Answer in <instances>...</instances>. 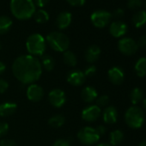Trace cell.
I'll use <instances>...</instances> for the list:
<instances>
[{
	"mask_svg": "<svg viewBox=\"0 0 146 146\" xmlns=\"http://www.w3.org/2000/svg\"><path fill=\"white\" fill-rule=\"evenodd\" d=\"M48 101L51 105L56 108H59L63 107L66 102V96L65 93L59 89L52 90L48 94Z\"/></svg>",
	"mask_w": 146,
	"mask_h": 146,
	"instance_id": "9",
	"label": "cell"
},
{
	"mask_svg": "<svg viewBox=\"0 0 146 146\" xmlns=\"http://www.w3.org/2000/svg\"><path fill=\"white\" fill-rule=\"evenodd\" d=\"M132 23L137 29L143 27L146 23V11H138L132 17Z\"/></svg>",
	"mask_w": 146,
	"mask_h": 146,
	"instance_id": "20",
	"label": "cell"
},
{
	"mask_svg": "<svg viewBox=\"0 0 146 146\" xmlns=\"http://www.w3.org/2000/svg\"><path fill=\"white\" fill-rule=\"evenodd\" d=\"M143 109L146 111V99H144L143 101Z\"/></svg>",
	"mask_w": 146,
	"mask_h": 146,
	"instance_id": "43",
	"label": "cell"
},
{
	"mask_svg": "<svg viewBox=\"0 0 146 146\" xmlns=\"http://www.w3.org/2000/svg\"><path fill=\"white\" fill-rule=\"evenodd\" d=\"M9 130V125L6 122L0 121V137L5 136Z\"/></svg>",
	"mask_w": 146,
	"mask_h": 146,
	"instance_id": "32",
	"label": "cell"
},
{
	"mask_svg": "<svg viewBox=\"0 0 146 146\" xmlns=\"http://www.w3.org/2000/svg\"><path fill=\"white\" fill-rule=\"evenodd\" d=\"M143 5L142 0H128L127 1V7L130 10H137Z\"/></svg>",
	"mask_w": 146,
	"mask_h": 146,
	"instance_id": "29",
	"label": "cell"
},
{
	"mask_svg": "<svg viewBox=\"0 0 146 146\" xmlns=\"http://www.w3.org/2000/svg\"><path fill=\"white\" fill-rule=\"evenodd\" d=\"M85 78L86 77L84 71L78 69H74L69 71L66 77L67 82L73 86H81L85 82Z\"/></svg>",
	"mask_w": 146,
	"mask_h": 146,
	"instance_id": "11",
	"label": "cell"
},
{
	"mask_svg": "<svg viewBox=\"0 0 146 146\" xmlns=\"http://www.w3.org/2000/svg\"><path fill=\"white\" fill-rule=\"evenodd\" d=\"M100 136L97 133L96 128L90 127V126H85L78 132V140L85 144V145H91L96 143L99 139Z\"/></svg>",
	"mask_w": 146,
	"mask_h": 146,
	"instance_id": "6",
	"label": "cell"
},
{
	"mask_svg": "<svg viewBox=\"0 0 146 146\" xmlns=\"http://www.w3.org/2000/svg\"><path fill=\"white\" fill-rule=\"evenodd\" d=\"M0 146H17V144L11 139H3L0 141Z\"/></svg>",
	"mask_w": 146,
	"mask_h": 146,
	"instance_id": "34",
	"label": "cell"
},
{
	"mask_svg": "<svg viewBox=\"0 0 146 146\" xmlns=\"http://www.w3.org/2000/svg\"><path fill=\"white\" fill-rule=\"evenodd\" d=\"M143 91L139 89V88H134L130 95V99L132 104L136 105L138 102H140L143 99Z\"/></svg>",
	"mask_w": 146,
	"mask_h": 146,
	"instance_id": "28",
	"label": "cell"
},
{
	"mask_svg": "<svg viewBox=\"0 0 146 146\" xmlns=\"http://www.w3.org/2000/svg\"><path fill=\"white\" fill-rule=\"evenodd\" d=\"M96 131H97V133L99 134L100 137L106 133V127L104 125H98L96 128Z\"/></svg>",
	"mask_w": 146,
	"mask_h": 146,
	"instance_id": "40",
	"label": "cell"
},
{
	"mask_svg": "<svg viewBox=\"0 0 146 146\" xmlns=\"http://www.w3.org/2000/svg\"><path fill=\"white\" fill-rule=\"evenodd\" d=\"M125 120L130 127L133 129L140 128L144 122L143 111L137 106L131 107L125 112Z\"/></svg>",
	"mask_w": 146,
	"mask_h": 146,
	"instance_id": "5",
	"label": "cell"
},
{
	"mask_svg": "<svg viewBox=\"0 0 146 146\" xmlns=\"http://www.w3.org/2000/svg\"><path fill=\"white\" fill-rule=\"evenodd\" d=\"M135 71L138 77L146 76V58H140L135 64Z\"/></svg>",
	"mask_w": 146,
	"mask_h": 146,
	"instance_id": "24",
	"label": "cell"
},
{
	"mask_svg": "<svg viewBox=\"0 0 146 146\" xmlns=\"http://www.w3.org/2000/svg\"><path fill=\"white\" fill-rule=\"evenodd\" d=\"M17 108V105L12 102H6L0 104V116L8 117L12 115Z\"/></svg>",
	"mask_w": 146,
	"mask_h": 146,
	"instance_id": "19",
	"label": "cell"
},
{
	"mask_svg": "<svg viewBox=\"0 0 146 146\" xmlns=\"http://www.w3.org/2000/svg\"><path fill=\"white\" fill-rule=\"evenodd\" d=\"M138 146H146V140L142 141V142L139 143V145H138Z\"/></svg>",
	"mask_w": 146,
	"mask_h": 146,
	"instance_id": "42",
	"label": "cell"
},
{
	"mask_svg": "<svg viewBox=\"0 0 146 146\" xmlns=\"http://www.w3.org/2000/svg\"><path fill=\"white\" fill-rule=\"evenodd\" d=\"M112 18V14L105 10H97L90 16V20L93 25L98 29L105 28Z\"/></svg>",
	"mask_w": 146,
	"mask_h": 146,
	"instance_id": "7",
	"label": "cell"
},
{
	"mask_svg": "<svg viewBox=\"0 0 146 146\" xmlns=\"http://www.w3.org/2000/svg\"><path fill=\"white\" fill-rule=\"evenodd\" d=\"M26 95L29 101L36 102H40L44 96V90L43 89L35 84H30L26 91Z\"/></svg>",
	"mask_w": 146,
	"mask_h": 146,
	"instance_id": "12",
	"label": "cell"
},
{
	"mask_svg": "<svg viewBox=\"0 0 146 146\" xmlns=\"http://www.w3.org/2000/svg\"><path fill=\"white\" fill-rule=\"evenodd\" d=\"M13 24L12 20L7 16L0 17V35H5L10 31Z\"/></svg>",
	"mask_w": 146,
	"mask_h": 146,
	"instance_id": "21",
	"label": "cell"
},
{
	"mask_svg": "<svg viewBox=\"0 0 146 146\" xmlns=\"http://www.w3.org/2000/svg\"><path fill=\"white\" fill-rule=\"evenodd\" d=\"M118 48L119 50V52L125 55H132L134 54L137 49V42L132 40L131 38H122L121 40H119L118 42Z\"/></svg>",
	"mask_w": 146,
	"mask_h": 146,
	"instance_id": "8",
	"label": "cell"
},
{
	"mask_svg": "<svg viewBox=\"0 0 146 146\" xmlns=\"http://www.w3.org/2000/svg\"><path fill=\"white\" fill-rule=\"evenodd\" d=\"M41 67L44 68L46 71H51L54 69L55 67V61L53 58L48 54H43L41 56Z\"/></svg>",
	"mask_w": 146,
	"mask_h": 146,
	"instance_id": "22",
	"label": "cell"
},
{
	"mask_svg": "<svg viewBox=\"0 0 146 146\" xmlns=\"http://www.w3.org/2000/svg\"><path fill=\"white\" fill-rule=\"evenodd\" d=\"M101 108L96 105L88 106L82 111V119L87 122H94L101 116Z\"/></svg>",
	"mask_w": 146,
	"mask_h": 146,
	"instance_id": "10",
	"label": "cell"
},
{
	"mask_svg": "<svg viewBox=\"0 0 146 146\" xmlns=\"http://www.w3.org/2000/svg\"><path fill=\"white\" fill-rule=\"evenodd\" d=\"M109 102V97L106 95L101 96L98 98H96V106H98L100 108L102 107H106Z\"/></svg>",
	"mask_w": 146,
	"mask_h": 146,
	"instance_id": "30",
	"label": "cell"
},
{
	"mask_svg": "<svg viewBox=\"0 0 146 146\" xmlns=\"http://www.w3.org/2000/svg\"><path fill=\"white\" fill-rule=\"evenodd\" d=\"M12 72L15 78L24 84H32L41 76L42 67L40 61L32 55L17 57L12 64Z\"/></svg>",
	"mask_w": 146,
	"mask_h": 146,
	"instance_id": "1",
	"label": "cell"
},
{
	"mask_svg": "<svg viewBox=\"0 0 146 146\" xmlns=\"http://www.w3.org/2000/svg\"><path fill=\"white\" fill-rule=\"evenodd\" d=\"M46 41L52 49L56 52H64L68 50L70 40L67 35L60 32H52L47 35Z\"/></svg>",
	"mask_w": 146,
	"mask_h": 146,
	"instance_id": "4",
	"label": "cell"
},
{
	"mask_svg": "<svg viewBox=\"0 0 146 146\" xmlns=\"http://www.w3.org/2000/svg\"><path fill=\"white\" fill-rule=\"evenodd\" d=\"M5 70H6V65L2 61H0V75H2L5 71Z\"/></svg>",
	"mask_w": 146,
	"mask_h": 146,
	"instance_id": "41",
	"label": "cell"
},
{
	"mask_svg": "<svg viewBox=\"0 0 146 146\" xmlns=\"http://www.w3.org/2000/svg\"><path fill=\"white\" fill-rule=\"evenodd\" d=\"M71 20H72L71 14L67 11H63L58 15L56 19V25L59 29L63 30L67 29L70 25Z\"/></svg>",
	"mask_w": 146,
	"mask_h": 146,
	"instance_id": "15",
	"label": "cell"
},
{
	"mask_svg": "<svg viewBox=\"0 0 146 146\" xmlns=\"http://www.w3.org/2000/svg\"><path fill=\"white\" fill-rule=\"evenodd\" d=\"M124 15H125V11H124V10H122L120 8L115 10L114 12H113V16L115 17H117V18H120V17H124Z\"/></svg>",
	"mask_w": 146,
	"mask_h": 146,
	"instance_id": "39",
	"label": "cell"
},
{
	"mask_svg": "<svg viewBox=\"0 0 146 146\" xmlns=\"http://www.w3.org/2000/svg\"><path fill=\"white\" fill-rule=\"evenodd\" d=\"M97 146H111V145H109V144H108V143H100V144H98Z\"/></svg>",
	"mask_w": 146,
	"mask_h": 146,
	"instance_id": "44",
	"label": "cell"
},
{
	"mask_svg": "<svg viewBox=\"0 0 146 146\" xmlns=\"http://www.w3.org/2000/svg\"><path fill=\"white\" fill-rule=\"evenodd\" d=\"M52 146H70V143L68 140L65 139H58L57 141L54 142Z\"/></svg>",
	"mask_w": 146,
	"mask_h": 146,
	"instance_id": "36",
	"label": "cell"
},
{
	"mask_svg": "<svg viewBox=\"0 0 146 146\" xmlns=\"http://www.w3.org/2000/svg\"><path fill=\"white\" fill-rule=\"evenodd\" d=\"M33 17L35 18V22L38 23H46L49 20V15L44 10L35 11Z\"/></svg>",
	"mask_w": 146,
	"mask_h": 146,
	"instance_id": "27",
	"label": "cell"
},
{
	"mask_svg": "<svg viewBox=\"0 0 146 146\" xmlns=\"http://www.w3.org/2000/svg\"><path fill=\"white\" fill-rule=\"evenodd\" d=\"M11 11L18 20H28L35 12L33 0H11Z\"/></svg>",
	"mask_w": 146,
	"mask_h": 146,
	"instance_id": "2",
	"label": "cell"
},
{
	"mask_svg": "<svg viewBox=\"0 0 146 146\" xmlns=\"http://www.w3.org/2000/svg\"><path fill=\"white\" fill-rule=\"evenodd\" d=\"M137 44V46H138V47H143V46H146V35L141 36V37L138 39Z\"/></svg>",
	"mask_w": 146,
	"mask_h": 146,
	"instance_id": "38",
	"label": "cell"
},
{
	"mask_svg": "<svg viewBox=\"0 0 146 146\" xmlns=\"http://www.w3.org/2000/svg\"><path fill=\"white\" fill-rule=\"evenodd\" d=\"M63 60L64 62V64L70 67H74L76 64H77V62H78V58H77V56L76 54L70 51V50H67L65 52H64V54H63Z\"/></svg>",
	"mask_w": 146,
	"mask_h": 146,
	"instance_id": "23",
	"label": "cell"
},
{
	"mask_svg": "<svg viewBox=\"0 0 146 146\" xmlns=\"http://www.w3.org/2000/svg\"><path fill=\"white\" fill-rule=\"evenodd\" d=\"M145 7H146V0H145Z\"/></svg>",
	"mask_w": 146,
	"mask_h": 146,
	"instance_id": "46",
	"label": "cell"
},
{
	"mask_svg": "<svg viewBox=\"0 0 146 146\" xmlns=\"http://www.w3.org/2000/svg\"><path fill=\"white\" fill-rule=\"evenodd\" d=\"M0 49H1V43H0Z\"/></svg>",
	"mask_w": 146,
	"mask_h": 146,
	"instance_id": "45",
	"label": "cell"
},
{
	"mask_svg": "<svg viewBox=\"0 0 146 146\" xmlns=\"http://www.w3.org/2000/svg\"><path fill=\"white\" fill-rule=\"evenodd\" d=\"M101 55V48L96 45L89 46L85 51V59L87 62L92 64L98 60Z\"/></svg>",
	"mask_w": 146,
	"mask_h": 146,
	"instance_id": "17",
	"label": "cell"
},
{
	"mask_svg": "<svg viewBox=\"0 0 146 146\" xmlns=\"http://www.w3.org/2000/svg\"><path fill=\"white\" fill-rule=\"evenodd\" d=\"M33 1H34V4L35 5V6L42 8L49 3L50 0H33Z\"/></svg>",
	"mask_w": 146,
	"mask_h": 146,
	"instance_id": "37",
	"label": "cell"
},
{
	"mask_svg": "<svg viewBox=\"0 0 146 146\" xmlns=\"http://www.w3.org/2000/svg\"><path fill=\"white\" fill-rule=\"evenodd\" d=\"M65 119L63 115L61 114H56L52 116L49 120H48V124L50 126L53 127V128H58L61 127L64 124Z\"/></svg>",
	"mask_w": 146,
	"mask_h": 146,
	"instance_id": "25",
	"label": "cell"
},
{
	"mask_svg": "<svg viewBox=\"0 0 146 146\" xmlns=\"http://www.w3.org/2000/svg\"><path fill=\"white\" fill-rule=\"evenodd\" d=\"M81 97L83 101L86 103H91L98 97L97 91L95 88L91 86H87L83 89L81 92Z\"/></svg>",
	"mask_w": 146,
	"mask_h": 146,
	"instance_id": "18",
	"label": "cell"
},
{
	"mask_svg": "<svg viewBox=\"0 0 146 146\" xmlns=\"http://www.w3.org/2000/svg\"><path fill=\"white\" fill-rule=\"evenodd\" d=\"M109 81L114 85H119L123 83L125 78V73L123 70L119 66H114L109 69L108 72Z\"/></svg>",
	"mask_w": 146,
	"mask_h": 146,
	"instance_id": "13",
	"label": "cell"
},
{
	"mask_svg": "<svg viewBox=\"0 0 146 146\" xmlns=\"http://www.w3.org/2000/svg\"><path fill=\"white\" fill-rule=\"evenodd\" d=\"M26 48L29 55L42 56L46 48V39L40 34H33L27 39Z\"/></svg>",
	"mask_w": 146,
	"mask_h": 146,
	"instance_id": "3",
	"label": "cell"
},
{
	"mask_svg": "<svg viewBox=\"0 0 146 146\" xmlns=\"http://www.w3.org/2000/svg\"><path fill=\"white\" fill-rule=\"evenodd\" d=\"M127 31V25L121 21H115L111 23L109 27V32L112 36L119 38L123 36Z\"/></svg>",
	"mask_w": 146,
	"mask_h": 146,
	"instance_id": "14",
	"label": "cell"
},
{
	"mask_svg": "<svg viewBox=\"0 0 146 146\" xmlns=\"http://www.w3.org/2000/svg\"><path fill=\"white\" fill-rule=\"evenodd\" d=\"M67 2L72 6H83L85 4V0H67Z\"/></svg>",
	"mask_w": 146,
	"mask_h": 146,
	"instance_id": "35",
	"label": "cell"
},
{
	"mask_svg": "<svg viewBox=\"0 0 146 146\" xmlns=\"http://www.w3.org/2000/svg\"><path fill=\"white\" fill-rule=\"evenodd\" d=\"M124 139V134L119 130H114L110 133V143L113 146L119 145Z\"/></svg>",
	"mask_w": 146,
	"mask_h": 146,
	"instance_id": "26",
	"label": "cell"
},
{
	"mask_svg": "<svg viewBox=\"0 0 146 146\" xmlns=\"http://www.w3.org/2000/svg\"><path fill=\"white\" fill-rule=\"evenodd\" d=\"M96 67L93 64H90L88 67H86L84 73L85 77H92L93 75L96 74Z\"/></svg>",
	"mask_w": 146,
	"mask_h": 146,
	"instance_id": "31",
	"label": "cell"
},
{
	"mask_svg": "<svg viewBox=\"0 0 146 146\" xmlns=\"http://www.w3.org/2000/svg\"><path fill=\"white\" fill-rule=\"evenodd\" d=\"M9 88V84L5 79L0 78V94L5 93Z\"/></svg>",
	"mask_w": 146,
	"mask_h": 146,
	"instance_id": "33",
	"label": "cell"
},
{
	"mask_svg": "<svg viewBox=\"0 0 146 146\" xmlns=\"http://www.w3.org/2000/svg\"><path fill=\"white\" fill-rule=\"evenodd\" d=\"M102 118H103V121L106 124L112 125L116 123L118 119V112L116 108L113 106H109L106 108L103 111Z\"/></svg>",
	"mask_w": 146,
	"mask_h": 146,
	"instance_id": "16",
	"label": "cell"
}]
</instances>
